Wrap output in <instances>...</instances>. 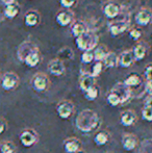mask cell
Wrapping results in <instances>:
<instances>
[{"mask_svg":"<svg viewBox=\"0 0 152 153\" xmlns=\"http://www.w3.org/2000/svg\"><path fill=\"white\" fill-rule=\"evenodd\" d=\"M129 28V22L127 20H120V21H113L108 25V29H110V34L113 38H117V36H121L124 33L127 29Z\"/></svg>","mask_w":152,"mask_h":153,"instance_id":"13","label":"cell"},{"mask_svg":"<svg viewBox=\"0 0 152 153\" xmlns=\"http://www.w3.org/2000/svg\"><path fill=\"white\" fill-rule=\"evenodd\" d=\"M78 0H59V4L64 10H72L77 4Z\"/></svg>","mask_w":152,"mask_h":153,"instance_id":"36","label":"cell"},{"mask_svg":"<svg viewBox=\"0 0 152 153\" xmlns=\"http://www.w3.org/2000/svg\"><path fill=\"white\" fill-rule=\"evenodd\" d=\"M102 62L104 65V68H116V67H118V54L114 51H108V55H106Z\"/></svg>","mask_w":152,"mask_h":153,"instance_id":"24","label":"cell"},{"mask_svg":"<svg viewBox=\"0 0 152 153\" xmlns=\"http://www.w3.org/2000/svg\"><path fill=\"white\" fill-rule=\"evenodd\" d=\"M6 128H7V123L3 118H0V134H2L6 130Z\"/></svg>","mask_w":152,"mask_h":153,"instance_id":"39","label":"cell"},{"mask_svg":"<svg viewBox=\"0 0 152 153\" xmlns=\"http://www.w3.org/2000/svg\"><path fill=\"white\" fill-rule=\"evenodd\" d=\"M41 59H42V56H41L40 50L33 51V52L29 53L24 59V64L26 65L29 68H36L39 64L41 62Z\"/></svg>","mask_w":152,"mask_h":153,"instance_id":"23","label":"cell"},{"mask_svg":"<svg viewBox=\"0 0 152 153\" xmlns=\"http://www.w3.org/2000/svg\"><path fill=\"white\" fill-rule=\"evenodd\" d=\"M134 20L138 26L146 27L152 22V10L149 7H142L136 13Z\"/></svg>","mask_w":152,"mask_h":153,"instance_id":"10","label":"cell"},{"mask_svg":"<svg viewBox=\"0 0 152 153\" xmlns=\"http://www.w3.org/2000/svg\"><path fill=\"white\" fill-rule=\"evenodd\" d=\"M99 94H100V89H99V87L96 85H94L93 88H91V89H89L87 91H85L83 93V96H85V98L87 99V101H94L99 97Z\"/></svg>","mask_w":152,"mask_h":153,"instance_id":"29","label":"cell"},{"mask_svg":"<svg viewBox=\"0 0 152 153\" xmlns=\"http://www.w3.org/2000/svg\"><path fill=\"white\" fill-rule=\"evenodd\" d=\"M39 50V47L35 43L30 42V41H25L23 42L20 46L18 47V50H17V57L20 62H24L25 57L29 54V53L33 52V51Z\"/></svg>","mask_w":152,"mask_h":153,"instance_id":"12","label":"cell"},{"mask_svg":"<svg viewBox=\"0 0 152 153\" xmlns=\"http://www.w3.org/2000/svg\"><path fill=\"white\" fill-rule=\"evenodd\" d=\"M77 153H82V152H81V151H80V152H77Z\"/></svg>","mask_w":152,"mask_h":153,"instance_id":"43","label":"cell"},{"mask_svg":"<svg viewBox=\"0 0 152 153\" xmlns=\"http://www.w3.org/2000/svg\"><path fill=\"white\" fill-rule=\"evenodd\" d=\"M75 111V105L71 100H62L56 105V113L61 119L67 120L71 118Z\"/></svg>","mask_w":152,"mask_h":153,"instance_id":"5","label":"cell"},{"mask_svg":"<svg viewBox=\"0 0 152 153\" xmlns=\"http://www.w3.org/2000/svg\"><path fill=\"white\" fill-rule=\"evenodd\" d=\"M102 13L110 20H115L121 13V5L115 1H108L102 6Z\"/></svg>","mask_w":152,"mask_h":153,"instance_id":"11","label":"cell"},{"mask_svg":"<svg viewBox=\"0 0 152 153\" xmlns=\"http://www.w3.org/2000/svg\"><path fill=\"white\" fill-rule=\"evenodd\" d=\"M41 22V15L38 10H30L25 13L24 15V23L28 27H36Z\"/></svg>","mask_w":152,"mask_h":153,"instance_id":"20","label":"cell"},{"mask_svg":"<svg viewBox=\"0 0 152 153\" xmlns=\"http://www.w3.org/2000/svg\"><path fill=\"white\" fill-rule=\"evenodd\" d=\"M48 71L51 75L55 77H61L65 74L66 72V67L64 62H62L61 59H51L50 62H48Z\"/></svg>","mask_w":152,"mask_h":153,"instance_id":"15","label":"cell"},{"mask_svg":"<svg viewBox=\"0 0 152 153\" xmlns=\"http://www.w3.org/2000/svg\"><path fill=\"white\" fill-rule=\"evenodd\" d=\"M0 153H16V146L10 141H1Z\"/></svg>","mask_w":152,"mask_h":153,"instance_id":"30","label":"cell"},{"mask_svg":"<svg viewBox=\"0 0 152 153\" xmlns=\"http://www.w3.org/2000/svg\"></svg>","mask_w":152,"mask_h":153,"instance_id":"44","label":"cell"},{"mask_svg":"<svg viewBox=\"0 0 152 153\" xmlns=\"http://www.w3.org/2000/svg\"><path fill=\"white\" fill-rule=\"evenodd\" d=\"M75 45L77 48L82 52L94 50L99 45V38L96 33L87 30L82 36L75 39Z\"/></svg>","mask_w":152,"mask_h":153,"instance_id":"2","label":"cell"},{"mask_svg":"<svg viewBox=\"0 0 152 153\" xmlns=\"http://www.w3.org/2000/svg\"><path fill=\"white\" fill-rule=\"evenodd\" d=\"M134 64V59L132 55L131 49L129 50H124L118 55V66L121 67L123 69L130 68L132 65Z\"/></svg>","mask_w":152,"mask_h":153,"instance_id":"17","label":"cell"},{"mask_svg":"<svg viewBox=\"0 0 152 153\" xmlns=\"http://www.w3.org/2000/svg\"><path fill=\"white\" fill-rule=\"evenodd\" d=\"M78 83H79V88H80V90L83 93L85 91H87L89 89H91V88H93L94 85H97V83H96V78L92 76L89 72L82 73V74L80 75Z\"/></svg>","mask_w":152,"mask_h":153,"instance_id":"19","label":"cell"},{"mask_svg":"<svg viewBox=\"0 0 152 153\" xmlns=\"http://www.w3.org/2000/svg\"><path fill=\"white\" fill-rule=\"evenodd\" d=\"M1 3L4 4L5 6H8V5H13V4H16L17 0H1Z\"/></svg>","mask_w":152,"mask_h":153,"instance_id":"42","label":"cell"},{"mask_svg":"<svg viewBox=\"0 0 152 153\" xmlns=\"http://www.w3.org/2000/svg\"><path fill=\"white\" fill-rule=\"evenodd\" d=\"M145 92L148 95H152V81H146L145 82Z\"/></svg>","mask_w":152,"mask_h":153,"instance_id":"41","label":"cell"},{"mask_svg":"<svg viewBox=\"0 0 152 153\" xmlns=\"http://www.w3.org/2000/svg\"><path fill=\"white\" fill-rule=\"evenodd\" d=\"M74 21H75V17L71 10H62L55 15V22L61 27L71 26Z\"/></svg>","mask_w":152,"mask_h":153,"instance_id":"7","label":"cell"},{"mask_svg":"<svg viewBox=\"0 0 152 153\" xmlns=\"http://www.w3.org/2000/svg\"><path fill=\"white\" fill-rule=\"evenodd\" d=\"M20 83V78L15 72H6L1 78V87L4 91H13Z\"/></svg>","mask_w":152,"mask_h":153,"instance_id":"6","label":"cell"},{"mask_svg":"<svg viewBox=\"0 0 152 153\" xmlns=\"http://www.w3.org/2000/svg\"><path fill=\"white\" fill-rule=\"evenodd\" d=\"M30 85L36 92L43 93L48 91V89L50 88V79L45 73L38 72L33 76Z\"/></svg>","mask_w":152,"mask_h":153,"instance_id":"3","label":"cell"},{"mask_svg":"<svg viewBox=\"0 0 152 153\" xmlns=\"http://www.w3.org/2000/svg\"><path fill=\"white\" fill-rule=\"evenodd\" d=\"M81 62L85 65H91L94 62V52L93 50H90V51H85L82 52L81 54Z\"/></svg>","mask_w":152,"mask_h":153,"instance_id":"35","label":"cell"},{"mask_svg":"<svg viewBox=\"0 0 152 153\" xmlns=\"http://www.w3.org/2000/svg\"><path fill=\"white\" fill-rule=\"evenodd\" d=\"M19 140L24 147L30 148L39 142V133L33 128H25L21 131Z\"/></svg>","mask_w":152,"mask_h":153,"instance_id":"4","label":"cell"},{"mask_svg":"<svg viewBox=\"0 0 152 153\" xmlns=\"http://www.w3.org/2000/svg\"><path fill=\"white\" fill-rule=\"evenodd\" d=\"M144 77L146 81H152V62L148 64L145 67L144 70Z\"/></svg>","mask_w":152,"mask_h":153,"instance_id":"38","label":"cell"},{"mask_svg":"<svg viewBox=\"0 0 152 153\" xmlns=\"http://www.w3.org/2000/svg\"><path fill=\"white\" fill-rule=\"evenodd\" d=\"M57 57L56 59H61L62 62L64 61H72L74 59V52L70 47L65 46L63 48H61L57 51Z\"/></svg>","mask_w":152,"mask_h":153,"instance_id":"25","label":"cell"},{"mask_svg":"<svg viewBox=\"0 0 152 153\" xmlns=\"http://www.w3.org/2000/svg\"><path fill=\"white\" fill-rule=\"evenodd\" d=\"M108 49L104 45H98L93 50L94 52V62H103L105 56L108 53Z\"/></svg>","mask_w":152,"mask_h":153,"instance_id":"27","label":"cell"},{"mask_svg":"<svg viewBox=\"0 0 152 153\" xmlns=\"http://www.w3.org/2000/svg\"><path fill=\"white\" fill-rule=\"evenodd\" d=\"M128 36H129V38L132 41L139 42V41H141V38L143 36V32L138 27H132V28H130L128 30Z\"/></svg>","mask_w":152,"mask_h":153,"instance_id":"34","label":"cell"},{"mask_svg":"<svg viewBox=\"0 0 152 153\" xmlns=\"http://www.w3.org/2000/svg\"><path fill=\"white\" fill-rule=\"evenodd\" d=\"M20 13V6L18 4H13V5L5 6L3 10V15L7 19H15Z\"/></svg>","mask_w":152,"mask_h":153,"instance_id":"28","label":"cell"},{"mask_svg":"<svg viewBox=\"0 0 152 153\" xmlns=\"http://www.w3.org/2000/svg\"><path fill=\"white\" fill-rule=\"evenodd\" d=\"M70 31L74 39H77L78 36H82L83 33L87 31V26L83 21L81 20H75L72 25L70 26Z\"/></svg>","mask_w":152,"mask_h":153,"instance_id":"21","label":"cell"},{"mask_svg":"<svg viewBox=\"0 0 152 153\" xmlns=\"http://www.w3.org/2000/svg\"><path fill=\"white\" fill-rule=\"evenodd\" d=\"M110 91L114 92L115 94L119 97L122 104H124V103H126L127 101H129L132 97V90L129 89L128 87H126L123 82L116 83Z\"/></svg>","mask_w":152,"mask_h":153,"instance_id":"9","label":"cell"},{"mask_svg":"<svg viewBox=\"0 0 152 153\" xmlns=\"http://www.w3.org/2000/svg\"><path fill=\"white\" fill-rule=\"evenodd\" d=\"M100 118L95 111L85 108L78 114L75 120V126L82 133H91L100 126Z\"/></svg>","mask_w":152,"mask_h":153,"instance_id":"1","label":"cell"},{"mask_svg":"<svg viewBox=\"0 0 152 153\" xmlns=\"http://www.w3.org/2000/svg\"><path fill=\"white\" fill-rule=\"evenodd\" d=\"M138 153H152V139H146L139 144Z\"/></svg>","mask_w":152,"mask_h":153,"instance_id":"32","label":"cell"},{"mask_svg":"<svg viewBox=\"0 0 152 153\" xmlns=\"http://www.w3.org/2000/svg\"><path fill=\"white\" fill-rule=\"evenodd\" d=\"M144 106L152 108V95H148L144 100Z\"/></svg>","mask_w":152,"mask_h":153,"instance_id":"40","label":"cell"},{"mask_svg":"<svg viewBox=\"0 0 152 153\" xmlns=\"http://www.w3.org/2000/svg\"><path fill=\"white\" fill-rule=\"evenodd\" d=\"M110 133L106 130H100L94 137V142L97 146H104L110 142Z\"/></svg>","mask_w":152,"mask_h":153,"instance_id":"26","label":"cell"},{"mask_svg":"<svg viewBox=\"0 0 152 153\" xmlns=\"http://www.w3.org/2000/svg\"><path fill=\"white\" fill-rule=\"evenodd\" d=\"M121 144L124 150H126V151H133L134 149H136V147H139L140 142H139V139L136 134L127 132L122 135Z\"/></svg>","mask_w":152,"mask_h":153,"instance_id":"14","label":"cell"},{"mask_svg":"<svg viewBox=\"0 0 152 153\" xmlns=\"http://www.w3.org/2000/svg\"><path fill=\"white\" fill-rule=\"evenodd\" d=\"M138 121V115L132 109L123 111L120 115V123L125 127H130L134 125Z\"/></svg>","mask_w":152,"mask_h":153,"instance_id":"18","label":"cell"},{"mask_svg":"<svg viewBox=\"0 0 152 153\" xmlns=\"http://www.w3.org/2000/svg\"><path fill=\"white\" fill-rule=\"evenodd\" d=\"M142 118L147 122H152V108L147 106L142 107Z\"/></svg>","mask_w":152,"mask_h":153,"instance_id":"37","label":"cell"},{"mask_svg":"<svg viewBox=\"0 0 152 153\" xmlns=\"http://www.w3.org/2000/svg\"><path fill=\"white\" fill-rule=\"evenodd\" d=\"M123 83L128 87L129 89H133V88L140 87L143 83V77L138 73H130L129 75L126 76V78L124 79Z\"/></svg>","mask_w":152,"mask_h":153,"instance_id":"22","label":"cell"},{"mask_svg":"<svg viewBox=\"0 0 152 153\" xmlns=\"http://www.w3.org/2000/svg\"><path fill=\"white\" fill-rule=\"evenodd\" d=\"M64 150L66 153H77L81 151L82 144L81 141L77 137H68L63 143Z\"/></svg>","mask_w":152,"mask_h":153,"instance_id":"16","label":"cell"},{"mask_svg":"<svg viewBox=\"0 0 152 153\" xmlns=\"http://www.w3.org/2000/svg\"><path fill=\"white\" fill-rule=\"evenodd\" d=\"M104 70V65L102 62H95L93 65H92V68H91V71H90V74L92 75L93 77L97 78L98 76L101 75V73L103 72Z\"/></svg>","mask_w":152,"mask_h":153,"instance_id":"31","label":"cell"},{"mask_svg":"<svg viewBox=\"0 0 152 153\" xmlns=\"http://www.w3.org/2000/svg\"><path fill=\"white\" fill-rule=\"evenodd\" d=\"M106 101H108V104H110V106H113V107L122 105L121 100L119 99V97H118L117 95H116L115 93L112 92V91H110V92H108V94L106 95Z\"/></svg>","mask_w":152,"mask_h":153,"instance_id":"33","label":"cell"},{"mask_svg":"<svg viewBox=\"0 0 152 153\" xmlns=\"http://www.w3.org/2000/svg\"><path fill=\"white\" fill-rule=\"evenodd\" d=\"M132 55H133L134 62H142L145 57L148 55L149 52V44L145 41H139L131 49Z\"/></svg>","mask_w":152,"mask_h":153,"instance_id":"8","label":"cell"}]
</instances>
